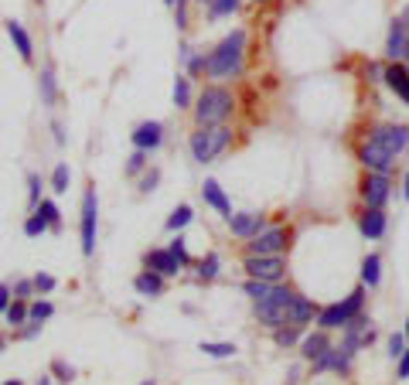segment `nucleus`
Returning a JSON list of instances; mask_svg holds the SVG:
<instances>
[{
	"instance_id": "obj_19",
	"label": "nucleus",
	"mask_w": 409,
	"mask_h": 385,
	"mask_svg": "<svg viewBox=\"0 0 409 385\" xmlns=\"http://www.w3.org/2000/svg\"><path fill=\"white\" fill-rule=\"evenodd\" d=\"M386 82H389L392 93H399V96L409 102V72L399 65V61H392L389 69H386Z\"/></svg>"
},
{
	"instance_id": "obj_13",
	"label": "nucleus",
	"mask_w": 409,
	"mask_h": 385,
	"mask_svg": "<svg viewBox=\"0 0 409 385\" xmlns=\"http://www.w3.org/2000/svg\"><path fill=\"white\" fill-rule=\"evenodd\" d=\"M362 164H365V167H372V171H389L392 167V160H396V157L392 154H386V150H382V147H379V143H375V140H369V143H365V147H362Z\"/></svg>"
},
{
	"instance_id": "obj_5",
	"label": "nucleus",
	"mask_w": 409,
	"mask_h": 385,
	"mask_svg": "<svg viewBox=\"0 0 409 385\" xmlns=\"http://www.w3.org/2000/svg\"><path fill=\"white\" fill-rule=\"evenodd\" d=\"M362 300H365V290H355L345 304H331V307H324V310H321V328H324V331L345 328L351 317L362 310Z\"/></svg>"
},
{
	"instance_id": "obj_7",
	"label": "nucleus",
	"mask_w": 409,
	"mask_h": 385,
	"mask_svg": "<svg viewBox=\"0 0 409 385\" xmlns=\"http://www.w3.org/2000/svg\"><path fill=\"white\" fill-rule=\"evenodd\" d=\"M283 249H287V232L283 229L256 232L253 239H249V246H246L249 256H273V252H283Z\"/></svg>"
},
{
	"instance_id": "obj_33",
	"label": "nucleus",
	"mask_w": 409,
	"mask_h": 385,
	"mask_svg": "<svg viewBox=\"0 0 409 385\" xmlns=\"http://www.w3.org/2000/svg\"><path fill=\"white\" fill-rule=\"evenodd\" d=\"M52 314H55V307H52L48 300H38V304H31V307H28V317H31V321H48Z\"/></svg>"
},
{
	"instance_id": "obj_12",
	"label": "nucleus",
	"mask_w": 409,
	"mask_h": 385,
	"mask_svg": "<svg viewBox=\"0 0 409 385\" xmlns=\"http://www.w3.org/2000/svg\"><path fill=\"white\" fill-rule=\"evenodd\" d=\"M406 41H409V28L403 24V18H396L389 28V38H386V55H389L392 61L403 58L406 55Z\"/></svg>"
},
{
	"instance_id": "obj_15",
	"label": "nucleus",
	"mask_w": 409,
	"mask_h": 385,
	"mask_svg": "<svg viewBox=\"0 0 409 385\" xmlns=\"http://www.w3.org/2000/svg\"><path fill=\"white\" fill-rule=\"evenodd\" d=\"M147 270L160 273V276H174V273L181 270V263L174 259L171 249H160V252H147Z\"/></svg>"
},
{
	"instance_id": "obj_23",
	"label": "nucleus",
	"mask_w": 409,
	"mask_h": 385,
	"mask_svg": "<svg viewBox=\"0 0 409 385\" xmlns=\"http://www.w3.org/2000/svg\"><path fill=\"white\" fill-rule=\"evenodd\" d=\"M379 280H382V259L379 256H365V263H362V283L365 287H379Z\"/></svg>"
},
{
	"instance_id": "obj_24",
	"label": "nucleus",
	"mask_w": 409,
	"mask_h": 385,
	"mask_svg": "<svg viewBox=\"0 0 409 385\" xmlns=\"http://www.w3.org/2000/svg\"><path fill=\"white\" fill-rule=\"evenodd\" d=\"M174 106L177 109H184V106H191V82L184 76L174 78Z\"/></svg>"
},
{
	"instance_id": "obj_41",
	"label": "nucleus",
	"mask_w": 409,
	"mask_h": 385,
	"mask_svg": "<svg viewBox=\"0 0 409 385\" xmlns=\"http://www.w3.org/2000/svg\"><path fill=\"white\" fill-rule=\"evenodd\" d=\"M35 287H38L41 293H48V290H55V276H48V273H38V276H35Z\"/></svg>"
},
{
	"instance_id": "obj_52",
	"label": "nucleus",
	"mask_w": 409,
	"mask_h": 385,
	"mask_svg": "<svg viewBox=\"0 0 409 385\" xmlns=\"http://www.w3.org/2000/svg\"><path fill=\"white\" fill-rule=\"evenodd\" d=\"M198 4H205V0H198Z\"/></svg>"
},
{
	"instance_id": "obj_38",
	"label": "nucleus",
	"mask_w": 409,
	"mask_h": 385,
	"mask_svg": "<svg viewBox=\"0 0 409 385\" xmlns=\"http://www.w3.org/2000/svg\"><path fill=\"white\" fill-rule=\"evenodd\" d=\"M403 351H406V334H392L389 338V355L392 358H399Z\"/></svg>"
},
{
	"instance_id": "obj_34",
	"label": "nucleus",
	"mask_w": 409,
	"mask_h": 385,
	"mask_svg": "<svg viewBox=\"0 0 409 385\" xmlns=\"http://www.w3.org/2000/svg\"><path fill=\"white\" fill-rule=\"evenodd\" d=\"M201 351H205L208 358H232L235 345H208V341H205V345H201Z\"/></svg>"
},
{
	"instance_id": "obj_22",
	"label": "nucleus",
	"mask_w": 409,
	"mask_h": 385,
	"mask_svg": "<svg viewBox=\"0 0 409 385\" xmlns=\"http://www.w3.org/2000/svg\"><path fill=\"white\" fill-rule=\"evenodd\" d=\"M328 334H324V331H317V334H307V338H304V345H300V355H304V358H307V362H314V358H317V355H321V351H328Z\"/></svg>"
},
{
	"instance_id": "obj_37",
	"label": "nucleus",
	"mask_w": 409,
	"mask_h": 385,
	"mask_svg": "<svg viewBox=\"0 0 409 385\" xmlns=\"http://www.w3.org/2000/svg\"><path fill=\"white\" fill-rule=\"evenodd\" d=\"M174 24H177V31L188 28V4H184V0H177L174 4Z\"/></svg>"
},
{
	"instance_id": "obj_42",
	"label": "nucleus",
	"mask_w": 409,
	"mask_h": 385,
	"mask_svg": "<svg viewBox=\"0 0 409 385\" xmlns=\"http://www.w3.org/2000/svg\"><path fill=\"white\" fill-rule=\"evenodd\" d=\"M396 375H399V379H409V348L399 355V372H396Z\"/></svg>"
},
{
	"instance_id": "obj_2",
	"label": "nucleus",
	"mask_w": 409,
	"mask_h": 385,
	"mask_svg": "<svg viewBox=\"0 0 409 385\" xmlns=\"http://www.w3.org/2000/svg\"><path fill=\"white\" fill-rule=\"evenodd\" d=\"M232 106L235 99L229 89L222 85H208L201 96H198V106H195V123L198 126H218L232 116Z\"/></svg>"
},
{
	"instance_id": "obj_4",
	"label": "nucleus",
	"mask_w": 409,
	"mask_h": 385,
	"mask_svg": "<svg viewBox=\"0 0 409 385\" xmlns=\"http://www.w3.org/2000/svg\"><path fill=\"white\" fill-rule=\"evenodd\" d=\"M246 273L253 276V280H266V283H280L283 276H287V259L280 256V252H273V256H249L246 252Z\"/></svg>"
},
{
	"instance_id": "obj_53",
	"label": "nucleus",
	"mask_w": 409,
	"mask_h": 385,
	"mask_svg": "<svg viewBox=\"0 0 409 385\" xmlns=\"http://www.w3.org/2000/svg\"><path fill=\"white\" fill-rule=\"evenodd\" d=\"M38 4H45V0H38Z\"/></svg>"
},
{
	"instance_id": "obj_30",
	"label": "nucleus",
	"mask_w": 409,
	"mask_h": 385,
	"mask_svg": "<svg viewBox=\"0 0 409 385\" xmlns=\"http://www.w3.org/2000/svg\"><path fill=\"white\" fill-rule=\"evenodd\" d=\"M7 324H24L28 321V304L24 300H14V304H7Z\"/></svg>"
},
{
	"instance_id": "obj_43",
	"label": "nucleus",
	"mask_w": 409,
	"mask_h": 385,
	"mask_svg": "<svg viewBox=\"0 0 409 385\" xmlns=\"http://www.w3.org/2000/svg\"><path fill=\"white\" fill-rule=\"evenodd\" d=\"M7 304H11V287H7V283H0V314L7 310Z\"/></svg>"
},
{
	"instance_id": "obj_21",
	"label": "nucleus",
	"mask_w": 409,
	"mask_h": 385,
	"mask_svg": "<svg viewBox=\"0 0 409 385\" xmlns=\"http://www.w3.org/2000/svg\"><path fill=\"white\" fill-rule=\"evenodd\" d=\"M134 287H136V293H143V297H160V293H164V280H160V273L147 270L134 280Z\"/></svg>"
},
{
	"instance_id": "obj_20",
	"label": "nucleus",
	"mask_w": 409,
	"mask_h": 385,
	"mask_svg": "<svg viewBox=\"0 0 409 385\" xmlns=\"http://www.w3.org/2000/svg\"><path fill=\"white\" fill-rule=\"evenodd\" d=\"M362 235L365 239H379L382 232H386V215H382V208H369V212L362 215Z\"/></svg>"
},
{
	"instance_id": "obj_16",
	"label": "nucleus",
	"mask_w": 409,
	"mask_h": 385,
	"mask_svg": "<svg viewBox=\"0 0 409 385\" xmlns=\"http://www.w3.org/2000/svg\"><path fill=\"white\" fill-rule=\"evenodd\" d=\"M7 35H11V41H14V48H18L20 52V58H24V61H31V58H35V45H31V35H28V31H24V24H20V20H7Z\"/></svg>"
},
{
	"instance_id": "obj_44",
	"label": "nucleus",
	"mask_w": 409,
	"mask_h": 385,
	"mask_svg": "<svg viewBox=\"0 0 409 385\" xmlns=\"http://www.w3.org/2000/svg\"><path fill=\"white\" fill-rule=\"evenodd\" d=\"M14 290H18V297H28V293L35 290V280H20V283H18Z\"/></svg>"
},
{
	"instance_id": "obj_9",
	"label": "nucleus",
	"mask_w": 409,
	"mask_h": 385,
	"mask_svg": "<svg viewBox=\"0 0 409 385\" xmlns=\"http://www.w3.org/2000/svg\"><path fill=\"white\" fill-rule=\"evenodd\" d=\"M362 198H365L369 208H382V205L389 201V177L382 171H375L369 181L362 184Z\"/></svg>"
},
{
	"instance_id": "obj_6",
	"label": "nucleus",
	"mask_w": 409,
	"mask_h": 385,
	"mask_svg": "<svg viewBox=\"0 0 409 385\" xmlns=\"http://www.w3.org/2000/svg\"><path fill=\"white\" fill-rule=\"evenodd\" d=\"M96 225H99V201L96 188H89L82 198V252L93 256L96 252Z\"/></svg>"
},
{
	"instance_id": "obj_40",
	"label": "nucleus",
	"mask_w": 409,
	"mask_h": 385,
	"mask_svg": "<svg viewBox=\"0 0 409 385\" xmlns=\"http://www.w3.org/2000/svg\"><path fill=\"white\" fill-rule=\"evenodd\" d=\"M38 188H41V177L38 174H31V177H28V198H31V205H38Z\"/></svg>"
},
{
	"instance_id": "obj_32",
	"label": "nucleus",
	"mask_w": 409,
	"mask_h": 385,
	"mask_svg": "<svg viewBox=\"0 0 409 385\" xmlns=\"http://www.w3.org/2000/svg\"><path fill=\"white\" fill-rule=\"evenodd\" d=\"M69 177H72V174H69V164H59L55 174H52V188H55V194L69 191Z\"/></svg>"
},
{
	"instance_id": "obj_50",
	"label": "nucleus",
	"mask_w": 409,
	"mask_h": 385,
	"mask_svg": "<svg viewBox=\"0 0 409 385\" xmlns=\"http://www.w3.org/2000/svg\"><path fill=\"white\" fill-rule=\"evenodd\" d=\"M406 58H409V41H406Z\"/></svg>"
},
{
	"instance_id": "obj_28",
	"label": "nucleus",
	"mask_w": 409,
	"mask_h": 385,
	"mask_svg": "<svg viewBox=\"0 0 409 385\" xmlns=\"http://www.w3.org/2000/svg\"><path fill=\"white\" fill-rule=\"evenodd\" d=\"M41 99H45V102H48V106H52V102H55V72H52V69H45V72H41Z\"/></svg>"
},
{
	"instance_id": "obj_25",
	"label": "nucleus",
	"mask_w": 409,
	"mask_h": 385,
	"mask_svg": "<svg viewBox=\"0 0 409 385\" xmlns=\"http://www.w3.org/2000/svg\"><path fill=\"white\" fill-rule=\"evenodd\" d=\"M297 338H300V331H297V324H290V328H273V341L280 348H290V345H297Z\"/></svg>"
},
{
	"instance_id": "obj_36",
	"label": "nucleus",
	"mask_w": 409,
	"mask_h": 385,
	"mask_svg": "<svg viewBox=\"0 0 409 385\" xmlns=\"http://www.w3.org/2000/svg\"><path fill=\"white\" fill-rule=\"evenodd\" d=\"M38 212L48 218V225H52V229H59V205H55V201H41Z\"/></svg>"
},
{
	"instance_id": "obj_31",
	"label": "nucleus",
	"mask_w": 409,
	"mask_h": 385,
	"mask_svg": "<svg viewBox=\"0 0 409 385\" xmlns=\"http://www.w3.org/2000/svg\"><path fill=\"white\" fill-rule=\"evenodd\" d=\"M188 222H191V208H188V205H181V208H174V212H171V218H167V229L177 232V229H184Z\"/></svg>"
},
{
	"instance_id": "obj_46",
	"label": "nucleus",
	"mask_w": 409,
	"mask_h": 385,
	"mask_svg": "<svg viewBox=\"0 0 409 385\" xmlns=\"http://www.w3.org/2000/svg\"><path fill=\"white\" fill-rule=\"evenodd\" d=\"M403 198L409 201V171H406V177H403Z\"/></svg>"
},
{
	"instance_id": "obj_29",
	"label": "nucleus",
	"mask_w": 409,
	"mask_h": 385,
	"mask_svg": "<svg viewBox=\"0 0 409 385\" xmlns=\"http://www.w3.org/2000/svg\"><path fill=\"white\" fill-rule=\"evenodd\" d=\"M45 232H48V218L41 212H35L28 222H24V235H31V239H35V235H45Z\"/></svg>"
},
{
	"instance_id": "obj_47",
	"label": "nucleus",
	"mask_w": 409,
	"mask_h": 385,
	"mask_svg": "<svg viewBox=\"0 0 409 385\" xmlns=\"http://www.w3.org/2000/svg\"><path fill=\"white\" fill-rule=\"evenodd\" d=\"M403 24H406V28H409V7H406V11H403Z\"/></svg>"
},
{
	"instance_id": "obj_11",
	"label": "nucleus",
	"mask_w": 409,
	"mask_h": 385,
	"mask_svg": "<svg viewBox=\"0 0 409 385\" xmlns=\"http://www.w3.org/2000/svg\"><path fill=\"white\" fill-rule=\"evenodd\" d=\"M164 140V126L160 123H140L134 130V147L136 150H157Z\"/></svg>"
},
{
	"instance_id": "obj_26",
	"label": "nucleus",
	"mask_w": 409,
	"mask_h": 385,
	"mask_svg": "<svg viewBox=\"0 0 409 385\" xmlns=\"http://www.w3.org/2000/svg\"><path fill=\"white\" fill-rule=\"evenodd\" d=\"M205 4H208V18H225L239 11V0H205Z\"/></svg>"
},
{
	"instance_id": "obj_3",
	"label": "nucleus",
	"mask_w": 409,
	"mask_h": 385,
	"mask_svg": "<svg viewBox=\"0 0 409 385\" xmlns=\"http://www.w3.org/2000/svg\"><path fill=\"white\" fill-rule=\"evenodd\" d=\"M229 140H232V134L222 123L218 126H198V134H191V157L198 164H208L229 147Z\"/></svg>"
},
{
	"instance_id": "obj_49",
	"label": "nucleus",
	"mask_w": 409,
	"mask_h": 385,
	"mask_svg": "<svg viewBox=\"0 0 409 385\" xmlns=\"http://www.w3.org/2000/svg\"><path fill=\"white\" fill-rule=\"evenodd\" d=\"M406 341H409V321H406Z\"/></svg>"
},
{
	"instance_id": "obj_27",
	"label": "nucleus",
	"mask_w": 409,
	"mask_h": 385,
	"mask_svg": "<svg viewBox=\"0 0 409 385\" xmlns=\"http://www.w3.org/2000/svg\"><path fill=\"white\" fill-rule=\"evenodd\" d=\"M218 270H222V259H218L215 252H212V256H205V259L198 263V276H201V280H215Z\"/></svg>"
},
{
	"instance_id": "obj_1",
	"label": "nucleus",
	"mask_w": 409,
	"mask_h": 385,
	"mask_svg": "<svg viewBox=\"0 0 409 385\" xmlns=\"http://www.w3.org/2000/svg\"><path fill=\"white\" fill-rule=\"evenodd\" d=\"M242 55H246V31H232V35L222 38V45L208 55L205 69H208L212 78H232V76H239V69H242Z\"/></svg>"
},
{
	"instance_id": "obj_35",
	"label": "nucleus",
	"mask_w": 409,
	"mask_h": 385,
	"mask_svg": "<svg viewBox=\"0 0 409 385\" xmlns=\"http://www.w3.org/2000/svg\"><path fill=\"white\" fill-rule=\"evenodd\" d=\"M167 249L174 252V259L181 263V266H184V263H191V256H188V246H184V239H181V235H177V239L171 242V246H167Z\"/></svg>"
},
{
	"instance_id": "obj_8",
	"label": "nucleus",
	"mask_w": 409,
	"mask_h": 385,
	"mask_svg": "<svg viewBox=\"0 0 409 385\" xmlns=\"http://www.w3.org/2000/svg\"><path fill=\"white\" fill-rule=\"evenodd\" d=\"M372 140H375V143H379L386 154L396 157V154H403V150H406L409 126H403V123H399V126H379V130L372 134Z\"/></svg>"
},
{
	"instance_id": "obj_51",
	"label": "nucleus",
	"mask_w": 409,
	"mask_h": 385,
	"mask_svg": "<svg viewBox=\"0 0 409 385\" xmlns=\"http://www.w3.org/2000/svg\"><path fill=\"white\" fill-rule=\"evenodd\" d=\"M0 351H4V338H0Z\"/></svg>"
},
{
	"instance_id": "obj_17",
	"label": "nucleus",
	"mask_w": 409,
	"mask_h": 385,
	"mask_svg": "<svg viewBox=\"0 0 409 385\" xmlns=\"http://www.w3.org/2000/svg\"><path fill=\"white\" fill-rule=\"evenodd\" d=\"M256 317H259L266 328H280V324H287V307L263 300V304H256Z\"/></svg>"
},
{
	"instance_id": "obj_14",
	"label": "nucleus",
	"mask_w": 409,
	"mask_h": 385,
	"mask_svg": "<svg viewBox=\"0 0 409 385\" xmlns=\"http://www.w3.org/2000/svg\"><path fill=\"white\" fill-rule=\"evenodd\" d=\"M314 317H317V307H314L307 297L297 293L290 304H287V324H297V328H300V324H307V321H314Z\"/></svg>"
},
{
	"instance_id": "obj_39",
	"label": "nucleus",
	"mask_w": 409,
	"mask_h": 385,
	"mask_svg": "<svg viewBox=\"0 0 409 385\" xmlns=\"http://www.w3.org/2000/svg\"><path fill=\"white\" fill-rule=\"evenodd\" d=\"M143 164H147V150H136V154L130 157V164H126V174L143 171Z\"/></svg>"
},
{
	"instance_id": "obj_45",
	"label": "nucleus",
	"mask_w": 409,
	"mask_h": 385,
	"mask_svg": "<svg viewBox=\"0 0 409 385\" xmlns=\"http://www.w3.org/2000/svg\"><path fill=\"white\" fill-rule=\"evenodd\" d=\"M157 181H160V174L150 171L147 177H143V191H154V184H157Z\"/></svg>"
},
{
	"instance_id": "obj_10",
	"label": "nucleus",
	"mask_w": 409,
	"mask_h": 385,
	"mask_svg": "<svg viewBox=\"0 0 409 385\" xmlns=\"http://www.w3.org/2000/svg\"><path fill=\"white\" fill-rule=\"evenodd\" d=\"M225 222H229V229H232V235H239V239H253L256 232H263V229H266V222H263V215H256V212H239V215H229Z\"/></svg>"
},
{
	"instance_id": "obj_48",
	"label": "nucleus",
	"mask_w": 409,
	"mask_h": 385,
	"mask_svg": "<svg viewBox=\"0 0 409 385\" xmlns=\"http://www.w3.org/2000/svg\"><path fill=\"white\" fill-rule=\"evenodd\" d=\"M164 4H167V7H174V4H177V0H164Z\"/></svg>"
},
{
	"instance_id": "obj_18",
	"label": "nucleus",
	"mask_w": 409,
	"mask_h": 385,
	"mask_svg": "<svg viewBox=\"0 0 409 385\" xmlns=\"http://www.w3.org/2000/svg\"><path fill=\"white\" fill-rule=\"evenodd\" d=\"M201 194H205V201H208V205H212V208H215L218 215H225V218L232 215V205H229V198H225V191L218 188V181H205V188H201Z\"/></svg>"
}]
</instances>
